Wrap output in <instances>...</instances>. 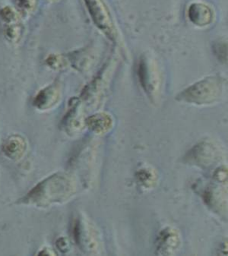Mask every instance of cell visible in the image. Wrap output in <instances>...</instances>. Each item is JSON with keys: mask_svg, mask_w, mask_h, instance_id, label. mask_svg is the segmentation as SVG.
<instances>
[{"mask_svg": "<svg viewBox=\"0 0 228 256\" xmlns=\"http://www.w3.org/2000/svg\"><path fill=\"white\" fill-rule=\"evenodd\" d=\"M72 190L71 182L64 176H52L34 188L29 197L36 203L60 202L70 197Z\"/></svg>", "mask_w": 228, "mask_h": 256, "instance_id": "obj_1", "label": "cell"}, {"mask_svg": "<svg viewBox=\"0 0 228 256\" xmlns=\"http://www.w3.org/2000/svg\"><path fill=\"white\" fill-rule=\"evenodd\" d=\"M224 80L219 76H209L190 86L180 94L181 100L196 104L212 103L222 95Z\"/></svg>", "mask_w": 228, "mask_h": 256, "instance_id": "obj_2", "label": "cell"}, {"mask_svg": "<svg viewBox=\"0 0 228 256\" xmlns=\"http://www.w3.org/2000/svg\"><path fill=\"white\" fill-rule=\"evenodd\" d=\"M84 5L94 23L110 39L116 35V28L110 12L104 0H84Z\"/></svg>", "mask_w": 228, "mask_h": 256, "instance_id": "obj_3", "label": "cell"}, {"mask_svg": "<svg viewBox=\"0 0 228 256\" xmlns=\"http://www.w3.org/2000/svg\"><path fill=\"white\" fill-rule=\"evenodd\" d=\"M213 12L210 7L202 2H194L188 8L190 22L198 27H204L212 22Z\"/></svg>", "mask_w": 228, "mask_h": 256, "instance_id": "obj_4", "label": "cell"}, {"mask_svg": "<svg viewBox=\"0 0 228 256\" xmlns=\"http://www.w3.org/2000/svg\"><path fill=\"white\" fill-rule=\"evenodd\" d=\"M138 76L140 78V81L141 82L144 90L147 93H152L156 89V80L154 74H152L150 71V66L146 60H141L138 66Z\"/></svg>", "mask_w": 228, "mask_h": 256, "instance_id": "obj_5", "label": "cell"}, {"mask_svg": "<svg viewBox=\"0 0 228 256\" xmlns=\"http://www.w3.org/2000/svg\"><path fill=\"white\" fill-rule=\"evenodd\" d=\"M56 90L54 87H49L40 92L36 96L35 104L40 109H46L54 104L57 100Z\"/></svg>", "mask_w": 228, "mask_h": 256, "instance_id": "obj_6", "label": "cell"}, {"mask_svg": "<svg viewBox=\"0 0 228 256\" xmlns=\"http://www.w3.org/2000/svg\"><path fill=\"white\" fill-rule=\"evenodd\" d=\"M88 124L89 127L94 131L103 132L110 128L112 121L108 116L104 115V114H98V115L93 116L89 118Z\"/></svg>", "mask_w": 228, "mask_h": 256, "instance_id": "obj_7", "label": "cell"}, {"mask_svg": "<svg viewBox=\"0 0 228 256\" xmlns=\"http://www.w3.org/2000/svg\"><path fill=\"white\" fill-rule=\"evenodd\" d=\"M216 51L218 57L223 60L225 64H228V42H220L217 45Z\"/></svg>", "mask_w": 228, "mask_h": 256, "instance_id": "obj_8", "label": "cell"}]
</instances>
